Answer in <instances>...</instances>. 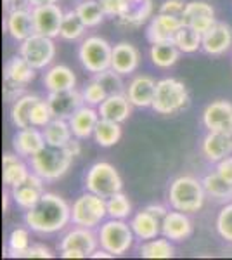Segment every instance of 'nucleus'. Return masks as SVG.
<instances>
[{"label": "nucleus", "mask_w": 232, "mask_h": 260, "mask_svg": "<svg viewBox=\"0 0 232 260\" xmlns=\"http://www.w3.org/2000/svg\"><path fill=\"white\" fill-rule=\"evenodd\" d=\"M71 222V207L56 192H44L39 203L24 210V224L37 234H54Z\"/></svg>", "instance_id": "f257e3e1"}, {"label": "nucleus", "mask_w": 232, "mask_h": 260, "mask_svg": "<svg viewBox=\"0 0 232 260\" xmlns=\"http://www.w3.org/2000/svg\"><path fill=\"white\" fill-rule=\"evenodd\" d=\"M206 191L203 182L192 175H179L168 187V203L174 210L184 213H196L203 208Z\"/></svg>", "instance_id": "f03ea898"}, {"label": "nucleus", "mask_w": 232, "mask_h": 260, "mask_svg": "<svg viewBox=\"0 0 232 260\" xmlns=\"http://www.w3.org/2000/svg\"><path fill=\"white\" fill-rule=\"evenodd\" d=\"M73 160L75 156L66 149V146L56 148V146L47 144L35 156L29 158V167H31V172H35L45 182H56L68 174Z\"/></svg>", "instance_id": "7ed1b4c3"}, {"label": "nucleus", "mask_w": 232, "mask_h": 260, "mask_svg": "<svg viewBox=\"0 0 232 260\" xmlns=\"http://www.w3.org/2000/svg\"><path fill=\"white\" fill-rule=\"evenodd\" d=\"M189 106V90L184 82L177 78H161L156 85L153 110L158 115L170 116L184 111Z\"/></svg>", "instance_id": "20e7f679"}, {"label": "nucleus", "mask_w": 232, "mask_h": 260, "mask_svg": "<svg viewBox=\"0 0 232 260\" xmlns=\"http://www.w3.org/2000/svg\"><path fill=\"white\" fill-rule=\"evenodd\" d=\"M97 238L101 248L108 250L113 257H121L132 248L136 234L130 228V222L126 224L123 219H108L99 225Z\"/></svg>", "instance_id": "39448f33"}, {"label": "nucleus", "mask_w": 232, "mask_h": 260, "mask_svg": "<svg viewBox=\"0 0 232 260\" xmlns=\"http://www.w3.org/2000/svg\"><path fill=\"white\" fill-rule=\"evenodd\" d=\"M106 217H108L106 198L94 194L90 191L80 194L73 201V205H71V222H73V225L95 229L106 220Z\"/></svg>", "instance_id": "423d86ee"}, {"label": "nucleus", "mask_w": 232, "mask_h": 260, "mask_svg": "<svg viewBox=\"0 0 232 260\" xmlns=\"http://www.w3.org/2000/svg\"><path fill=\"white\" fill-rule=\"evenodd\" d=\"M113 47L103 37H87L78 47V59L83 70L92 75L103 73L111 68Z\"/></svg>", "instance_id": "0eeeda50"}, {"label": "nucleus", "mask_w": 232, "mask_h": 260, "mask_svg": "<svg viewBox=\"0 0 232 260\" xmlns=\"http://www.w3.org/2000/svg\"><path fill=\"white\" fill-rule=\"evenodd\" d=\"M85 189L103 198H109L123 189V180H121L120 172L111 163L97 161L87 170Z\"/></svg>", "instance_id": "6e6552de"}, {"label": "nucleus", "mask_w": 232, "mask_h": 260, "mask_svg": "<svg viewBox=\"0 0 232 260\" xmlns=\"http://www.w3.org/2000/svg\"><path fill=\"white\" fill-rule=\"evenodd\" d=\"M19 56H23L35 70H45L56 59V44L54 39L33 33L26 40L21 42Z\"/></svg>", "instance_id": "1a4fd4ad"}, {"label": "nucleus", "mask_w": 232, "mask_h": 260, "mask_svg": "<svg viewBox=\"0 0 232 260\" xmlns=\"http://www.w3.org/2000/svg\"><path fill=\"white\" fill-rule=\"evenodd\" d=\"M153 0H120V14L116 16V21L126 30H136L153 18Z\"/></svg>", "instance_id": "9d476101"}, {"label": "nucleus", "mask_w": 232, "mask_h": 260, "mask_svg": "<svg viewBox=\"0 0 232 260\" xmlns=\"http://www.w3.org/2000/svg\"><path fill=\"white\" fill-rule=\"evenodd\" d=\"M31 14H33V24H35V33H40L44 37H50V39L59 37L64 12H62V9L57 4L31 7Z\"/></svg>", "instance_id": "9b49d317"}, {"label": "nucleus", "mask_w": 232, "mask_h": 260, "mask_svg": "<svg viewBox=\"0 0 232 260\" xmlns=\"http://www.w3.org/2000/svg\"><path fill=\"white\" fill-rule=\"evenodd\" d=\"M203 125L208 132L232 134V103L218 99L210 103L203 111Z\"/></svg>", "instance_id": "f8f14e48"}, {"label": "nucleus", "mask_w": 232, "mask_h": 260, "mask_svg": "<svg viewBox=\"0 0 232 260\" xmlns=\"http://www.w3.org/2000/svg\"><path fill=\"white\" fill-rule=\"evenodd\" d=\"M182 23L194 28V30L203 35V33H206L217 23L213 6L205 2V0H191V2L185 4Z\"/></svg>", "instance_id": "ddd939ff"}, {"label": "nucleus", "mask_w": 232, "mask_h": 260, "mask_svg": "<svg viewBox=\"0 0 232 260\" xmlns=\"http://www.w3.org/2000/svg\"><path fill=\"white\" fill-rule=\"evenodd\" d=\"M201 49L208 56H223L232 49V26L222 21H217L208 31L203 33V45Z\"/></svg>", "instance_id": "4468645a"}, {"label": "nucleus", "mask_w": 232, "mask_h": 260, "mask_svg": "<svg viewBox=\"0 0 232 260\" xmlns=\"http://www.w3.org/2000/svg\"><path fill=\"white\" fill-rule=\"evenodd\" d=\"M182 18H177V16L163 14L158 12L153 16L147 24L146 37L151 44H158V42H174L177 31L182 26Z\"/></svg>", "instance_id": "2eb2a0df"}, {"label": "nucleus", "mask_w": 232, "mask_h": 260, "mask_svg": "<svg viewBox=\"0 0 232 260\" xmlns=\"http://www.w3.org/2000/svg\"><path fill=\"white\" fill-rule=\"evenodd\" d=\"M45 99H47L54 118H62V120H70V116L73 115L80 106L85 104L83 103L82 92H78L77 89L49 92V95Z\"/></svg>", "instance_id": "dca6fc26"}, {"label": "nucleus", "mask_w": 232, "mask_h": 260, "mask_svg": "<svg viewBox=\"0 0 232 260\" xmlns=\"http://www.w3.org/2000/svg\"><path fill=\"white\" fill-rule=\"evenodd\" d=\"M44 184H45V180L42 177H39L35 172H31L29 177L24 180L23 184L12 187L11 198L19 208H23V210H29V208H31L33 205L39 203V200L44 196V192H45Z\"/></svg>", "instance_id": "f3484780"}, {"label": "nucleus", "mask_w": 232, "mask_h": 260, "mask_svg": "<svg viewBox=\"0 0 232 260\" xmlns=\"http://www.w3.org/2000/svg\"><path fill=\"white\" fill-rule=\"evenodd\" d=\"M47 146L44 137V132L39 127H26V128H19L18 132L12 137V149L14 153H18L23 158H31L35 156L39 151H42Z\"/></svg>", "instance_id": "a211bd4d"}, {"label": "nucleus", "mask_w": 232, "mask_h": 260, "mask_svg": "<svg viewBox=\"0 0 232 260\" xmlns=\"http://www.w3.org/2000/svg\"><path fill=\"white\" fill-rule=\"evenodd\" d=\"M158 82L149 75H137L126 85V98L134 104V108H151L156 94Z\"/></svg>", "instance_id": "6ab92c4d"}, {"label": "nucleus", "mask_w": 232, "mask_h": 260, "mask_svg": "<svg viewBox=\"0 0 232 260\" xmlns=\"http://www.w3.org/2000/svg\"><path fill=\"white\" fill-rule=\"evenodd\" d=\"M97 246H99V238L94 234V229L80 228V225H75L68 231L59 243V250H78L85 253V257H90Z\"/></svg>", "instance_id": "aec40b11"}, {"label": "nucleus", "mask_w": 232, "mask_h": 260, "mask_svg": "<svg viewBox=\"0 0 232 260\" xmlns=\"http://www.w3.org/2000/svg\"><path fill=\"white\" fill-rule=\"evenodd\" d=\"M4 26H6V31L11 35V39H14L19 44L23 40H26L28 37H31L35 33L31 7H21V9L9 11Z\"/></svg>", "instance_id": "412c9836"}, {"label": "nucleus", "mask_w": 232, "mask_h": 260, "mask_svg": "<svg viewBox=\"0 0 232 260\" xmlns=\"http://www.w3.org/2000/svg\"><path fill=\"white\" fill-rule=\"evenodd\" d=\"M192 234V222L189 219V213L168 210L161 220V236L168 238L170 241H185Z\"/></svg>", "instance_id": "4be33fe9"}, {"label": "nucleus", "mask_w": 232, "mask_h": 260, "mask_svg": "<svg viewBox=\"0 0 232 260\" xmlns=\"http://www.w3.org/2000/svg\"><path fill=\"white\" fill-rule=\"evenodd\" d=\"M141 64V52L136 45L128 42H118L113 47L111 56V70H115L120 75H132Z\"/></svg>", "instance_id": "5701e85b"}, {"label": "nucleus", "mask_w": 232, "mask_h": 260, "mask_svg": "<svg viewBox=\"0 0 232 260\" xmlns=\"http://www.w3.org/2000/svg\"><path fill=\"white\" fill-rule=\"evenodd\" d=\"M101 120L99 110H95L94 106H88V104H83L80 106L73 115L70 116V127L71 132L77 139H88L90 136H94V130L97 127Z\"/></svg>", "instance_id": "b1692460"}, {"label": "nucleus", "mask_w": 232, "mask_h": 260, "mask_svg": "<svg viewBox=\"0 0 232 260\" xmlns=\"http://www.w3.org/2000/svg\"><path fill=\"white\" fill-rule=\"evenodd\" d=\"M201 153L210 163H218L232 154V134L208 132L201 142Z\"/></svg>", "instance_id": "393cba45"}, {"label": "nucleus", "mask_w": 232, "mask_h": 260, "mask_svg": "<svg viewBox=\"0 0 232 260\" xmlns=\"http://www.w3.org/2000/svg\"><path fill=\"white\" fill-rule=\"evenodd\" d=\"M31 167L23 161V156L18 153H6L2 156V180L4 186L9 189L23 184L31 174Z\"/></svg>", "instance_id": "a878e982"}, {"label": "nucleus", "mask_w": 232, "mask_h": 260, "mask_svg": "<svg viewBox=\"0 0 232 260\" xmlns=\"http://www.w3.org/2000/svg\"><path fill=\"white\" fill-rule=\"evenodd\" d=\"M132 108L134 104L130 103L126 94H115V95H108L97 106V110H99L101 118L116 121V123H123L132 115Z\"/></svg>", "instance_id": "bb28decb"}, {"label": "nucleus", "mask_w": 232, "mask_h": 260, "mask_svg": "<svg viewBox=\"0 0 232 260\" xmlns=\"http://www.w3.org/2000/svg\"><path fill=\"white\" fill-rule=\"evenodd\" d=\"M44 85L49 92L59 90H70L77 87V77L73 70L64 64H54L49 66L44 73Z\"/></svg>", "instance_id": "cd10ccee"}, {"label": "nucleus", "mask_w": 232, "mask_h": 260, "mask_svg": "<svg viewBox=\"0 0 232 260\" xmlns=\"http://www.w3.org/2000/svg\"><path fill=\"white\" fill-rule=\"evenodd\" d=\"M130 228H132L137 240H154V238H158L161 234V219H158L151 212L142 210L132 217Z\"/></svg>", "instance_id": "c85d7f7f"}, {"label": "nucleus", "mask_w": 232, "mask_h": 260, "mask_svg": "<svg viewBox=\"0 0 232 260\" xmlns=\"http://www.w3.org/2000/svg\"><path fill=\"white\" fill-rule=\"evenodd\" d=\"M35 75H37V70L33 68L23 56H19V54L11 57V59L6 62V66H4V78L14 83H19V85H24V87L35 80Z\"/></svg>", "instance_id": "c756f323"}, {"label": "nucleus", "mask_w": 232, "mask_h": 260, "mask_svg": "<svg viewBox=\"0 0 232 260\" xmlns=\"http://www.w3.org/2000/svg\"><path fill=\"white\" fill-rule=\"evenodd\" d=\"M180 54L182 52L174 42H158V44H151L149 59L156 68L168 70L177 64Z\"/></svg>", "instance_id": "7c9ffc66"}, {"label": "nucleus", "mask_w": 232, "mask_h": 260, "mask_svg": "<svg viewBox=\"0 0 232 260\" xmlns=\"http://www.w3.org/2000/svg\"><path fill=\"white\" fill-rule=\"evenodd\" d=\"M45 137V142L49 146H56V148H64L68 142L73 139V132H71L70 121L62 118H52L49 125L42 128Z\"/></svg>", "instance_id": "2f4dec72"}, {"label": "nucleus", "mask_w": 232, "mask_h": 260, "mask_svg": "<svg viewBox=\"0 0 232 260\" xmlns=\"http://www.w3.org/2000/svg\"><path fill=\"white\" fill-rule=\"evenodd\" d=\"M40 98L35 94H24L19 99H16L11 106V121L16 128H26L31 127L29 121V115H31L33 104L37 103Z\"/></svg>", "instance_id": "473e14b6"}, {"label": "nucleus", "mask_w": 232, "mask_h": 260, "mask_svg": "<svg viewBox=\"0 0 232 260\" xmlns=\"http://www.w3.org/2000/svg\"><path fill=\"white\" fill-rule=\"evenodd\" d=\"M201 182H203L206 196L213 198L215 201H220V203H229V201L232 200V184L227 182L223 177H220L217 172L206 174Z\"/></svg>", "instance_id": "72a5a7b5"}, {"label": "nucleus", "mask_w": 232, "mask_h": 260, "mask_svg": "<svg viewBox=\"0 0 232 260\" xmlns=\"http://www.w3.org/2000/svg\"><path fill=\"white\" fill-rule=\"evenodd\" d=\"M121 139V123L101 118L94 130V141L101 148H113Z\"/></svg>", "instance_id": "f704fd0d"}, {"label": "nucleus", "mask_w": 232, "mask_h": 260, "mask_svg": "<svg viewBox=\"0 0 232 260\" xmlns=\"http://www.w3.org/2000/svg\"><path fill=\"white\" fill-rule=\"evenodd\" d=\"M75 11L87 28H97L106 18V12H104L99 0H80Z\"/></svg>", "instance_id": "c9c22d12"}, {"label": "nucleus", "mask_w": 232, "mask_h": 260, "mask_svg": "<svg viewBox=\"0 0 232 260\" xmlns=\"http://www.w3.org/2000/svg\"><path fill=\"white\" fill-rule=\"evenodd\" d=\"M139 253L144 258H172L175 257V246L168 238H154L141 245Z\"/></svg>", "instance_id": "e433bc0d"}, {"label": "nucleus", "mask_w": 232, "mask_h": 260, "mask_svg": "<svg viewBox=\"0 0 232 260\" xmlns=\"http://www.w3.org/2000/svg\"><path fill=\"white\" fill-rule=\"evenodd\" d=\"M174 44L180 49V52L194 54L201 49V45H203V35H201L200 31L194 30V28L187 26V24H182L180 30L177 31Z\"/></svg>", "instance_id": "4c0bfd02"}, {"label": "nucleus", "mask_w": 232, "mask_h": 260, "mask_svg": "<svg viewBox=\"0 0 232 260\" xmlns=\"http://www.w3.org/2000/svg\"><path fill=\"white\" fill-rule=\"evenodd\" d=\"M85 30H87V26L83 24V21L80 19L77 11L64 12V18H62V23H61V31H59V37H61L62 40L75 42V40L82 39Z\"/></svg>", "instance_id": "58836bf2"}, {"label": "nucleus", "mask_w": 232, "mask_h": 260, "mask_svg": "<svg viewBox=\"0 0 232 260\" xmlns=\"http://www.w3.org/2000/svg\"><path fill=\"white\" fill-rule=\"evenodd\" d=\"M29 229L26 228H14L7 236V255L14 258H21V255L26 251L31 243H29Z\"/></svg>", "instance_id": "ea45409f"}, {"label": "nucleus", "mask_w": 232, "mask_h": 260, "mask_svg": "<svg viewBox=\"0 0 232 260\" xmlns=\"http://www.w3.org/2000/svg\"><path fill=\"white\" fill-rule=\"evenodd\" d=\"M108 205V217L109 219H126L132 215V203H130L128 196L123 192H116V194L106 198Z\"/></svg>", "instance_id": "a19ab883"}, {"label": "nucleus", "mask_w": 232, "mask_h": 260, "mask_svg": "<svg viewBox=\"0 0 232 260\" xmlns=\"http://www.w3.org/2000/svg\"><path fill=\"white\" fill-rule=\"evenodd\" d=\"M121 77H123V75L116 73V71L111 70V68L106 70V71H103V73L94 75V78L104 87V90L108 92V95L125 94L126 87H125L123 80H121Z\"/></svg>", "instance_id": "79ce46f5"}, {"label": "nucleus", "mask_w": 232, "mask_h": 260, "mask_svg": "<svg viewBox=\"0 0 232 260\" xmlns=\"http://www.w3.org/2000/svg\"><path fill=\"white\" fill-rule=\"evenodd\" d=\"M52 118H54V115L49 108L47 99H39L33 104L31 115H29V121H31L33 127L44 128L45 125H49L50 121H52Z\"/></svg>", "instance_id": "37998d69"}, {"label": "nucleus", "mask_w": 232, "mask_h": 260, "mask_svg": "<svg viewBox=\"0 0 232 260\" xmlns=\"http://www.w3.org/2000/svg\"><path fill=\"white\" fill-rule=\"evenodd\" d=\"M217 233L222 240L232 245V203H225V207L217 215Z\"/></svg>", "instance_id": "c03bdc74"}, {"label": "nucleus", "mask_w": 232, "mask_h": 260, "mask_svg": "<svg viewBox=\"0 0 232 260\" xmlns=\"http://www.w3.org/2000/svg\"><path fill=\"white\" fill-rule=\"evenodd\" d=\"M82 95H83V103L88 104V106H94L95 108V106H99V104L108 98V92L104 90V87L101 85V83L97 82L95 78H92V80L88 82L85 87H83Z\"/></svg>", "instance_id": "a18cd8bd"}, {"label": "nucleus", "mask_w": 232, "mask_h": 260, "mask_svg": "<svg viewBox=\"0 0 232 260\" xmlns=\"http://www.w3.org/2000/svg\"><path fill=\"white\" fill-rule=\"evenodd\" d=\"M24 89H26L24 85H19V83H14V82L4 78V87H2L4 101L12 104L16 99H19L21 95H24Z\"/></svg>", "instance_id": "49530a36"}, {"label": "nucleus", "mask_w": 232, "mask_h": 260, "mask_svg": "<svg viewBox=\"0 0 232 260\" xmlns=\"http://www.w3.org/2000/svg\"><path fill=\"white\" fill-rule=\"evenodd\" d=\"M185 4L184 0H164L159 7V12L163 14H170V16H177V18H182L184 9H185Z\"/></svg>", "instance_id": "de8ad7c7"}, {"label": "nucleus", "mask_w": 232, "mask_h": 260, "mask_svg": "<svg viewBox=\"0 0 232 260\" xmlns=\"http://www.w3.org/2000/svg\"><path fill=\"white\" fill-rule=\"evenodd\" d=\"M54 253L45 245H31L21 255V258H52Z\"/></svg>", "instance_id": "09e8293b"}, {"label": "nucleus", "mask_w": 232, "mask_h": 260, "mask_svg": "<svg viewBox=\"0 0 232 260\" xmlns=\"http://www.w3.org/2000/svg\"><path fill=\"white\" fill-rule=\"evenodd\" d=\"M215 172H217L220 177H223L227 182L232 184V154L227 158H223L218 163H215Z\"/></svg>", "instance_id": "8fccbe9b"}, {"label": "nucleus", "mask_w": 232, "mask_h": 260, "mask_svg": "<svg viewBox=\"0 0 232 260\" xmlns=\"http://www.w3.org/2000/svg\"><path fill=\"white\" fill-rule=\"evenodd\" d=\"M99 2L109 18H116L120 14V0H99Z\"/></svg>", "instance_id": "3c124183"}, {"label": "nucleus", "mask_w": 232, "mask_h": 260, "mask_svg": "<svg viewBox=\"0 0 232 260\" xmlns=\"http://www.w3.org/2000/svg\"><path fill=\"white\" fill-rule=\"evenodd\" d=\"M4 7L6 11H14V9H21V7H29L28 0H4Z\"/></svg>", "instance_id": "603ef678"}, {"label": "nucleus", "mask_w": 232, "mask_h": 260, "mask_svg": "<svg viewBox=\"0 0 232 260\" xmlns=\"http://www.w3.org/2000/svg\"><path fill=\"white\" fill-rule=\"evenodd\" d=\"M144 210L151 212V213H153V215H156V217H158V219H161V220H163V217L168 213V210L163 207V205H156V203H153V205H147V207L144 208Z\"/></svg>", "instance_id": "864d4df0"}, {"label": "nucleus", "mask_w": 232, "mask_h": 260, "mask_svg": "<svg viewBox=\"0 0 232 260\" xmlns=\"http://www.w3.org/2000/svg\"><path fill=\"white\" fill-rule=\"evenodd\" d=\"M61 257L62 258H87L85 253L78 250H61Z\"/></svg>", "instance_id": "5fc2aeb1"}, {"label": "nucleus", "mask_w": 232, "mask_h": 260, "mask_svg": "<svg viewBox=\"0 0 232 260\" xmlns=\"http://www.w3.org/2000/svg\"><path fill=\"white\" fill-rule=\"evenodd\" d=\"M92 258H113V255L109 253L108 250H104V248H97L94 253L90 255Z\"/></svg>", "instance_id": "6e6d98bb"}, {"label": "nucleus", "mask_w": 232, "mask_h": 260, "mask_svg": "<svg viewBox=\"0 0 232 260\" xmlns=\"http://www.w3.org/2000/svg\"><path fill=\"white\" fill-rule=\"evenodd\" d=\"M59 0H28L29 7H39V6H47V4H57Z\"/></svg>", "instance_id": "4d7b16f0"}, {"label": "nucleus", "mask_w": 232, "mask_h": 260, "mask_svg": "<svg viewBox=\"0 0 232 260\" xmlns=\"http://www.w3.org/2000/svg\"><path fill=\"white\" fill-rule=\"evenodd\" d=\"M2 208H4V213H6L7 210H9V198H11V194L9 192H4V196H2Z\"/></svg>", "instance_id": "13d9d810"}]
</instances>
